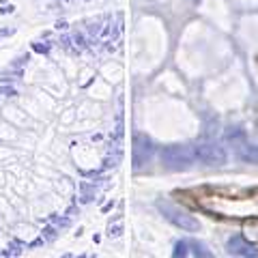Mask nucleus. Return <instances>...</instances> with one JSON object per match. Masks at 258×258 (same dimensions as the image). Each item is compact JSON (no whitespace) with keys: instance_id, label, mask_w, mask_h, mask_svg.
I'll return each mask as SVG.
<instances>
[{"instance_id":"nucleus-1","label":"nucleus","mask_w":258,"mask_h":258,"mask_svg":"<svg viewBox=\"0 0 258 258\" xmlns=\"http://www.w3.org/2000/svg\"><path fill=\"white\" fill-rule=\"evenodd\" d=\"M159 159L168 170H187L194 166L196 155H194L191 147H185V144H170V147H164L159 151Z\"/></svg>"},{"instance_id":"nucleus-2","label":"nucleus","mask_w":258,"mask_h":258,"mask_svg":"<svg viewBox=\"0 0 258 258\" xmlns=\"http://www.w3.org/2000/svg\"><path fill=\"white\" fill-rule=\"evenodd\" d=\"M157 209L168 222L172 226H176V228H181L185 232H198L200 230V222L196 217L189 215L187 211H183V209H179L176 205L168 203V200H157Z\"/></svg>"},{"instance_id":"nucleus-3","label":"nucleus","mask_w":258,"mask_h":258,"mask_svg":"<svg viewBox=\"0 0 258 258\" xmlns=\"http://www.w3.org/2000/svg\"><path fill=\"white\" fill-rule=\"evenodd\" d=\"M194 155H196L198 161H203L207 166H224L228 155H226L224 147L215 142H200V144H194Z\"/></svg>"},{"instance_id":"nucleus-4","label":"nucleus","mask_w":258,"mask_h":258,"mask_svg":"<svg viewBox=\"0 0 258 258\" xmlns=\"http://www.w3.org/2000/svg\"><path fill=\"white\" fill-rule=\"evenodd\" d=\"M153 155H155V144H153V140L144 134H136L132 140V159H134L136 170H140L144 164H149Z\"/></svg>"},{"instance_id":"nucleus-5","label":"nucleus","mask_w":258,"mask_h":258,"mask_svg":"<svg viewBox=\"0 0 258 258\" xmlns=\"http://www.w3.org/2000/svg\"><path fill=\"white\" fill-rule=\"evenodd\" d=\"M172 256H200V258H211V252H209V247H207L205 243H200V241L183 239V241H176Z\"/></svg>"},{"instance_id":"nucleus-6","label":"nucleus","mask_w":258,"mask_h":258,"mask_svg":"<svg viewBox=\"0 0 258 258\" xmlns=\"http://www.w3.org/2000/svg\"><path fill=\"white\" fill-rule=\"evenodd\" d=\"M226 252L232 254V256H252V258H258V249L254 243L245 241L241 235H235L226 241Z\"/></svg>"},{"instance_id":"nucleus-7","label":"nucleus","mask_w":258,"mask_h":258,"mask_svg":"<svg viewBox=\"0 0 258 258\" xmlns=\"http://www.w3.org/2000/svg\"><path fill=\"white\" fill-rule=\"evenodd\" d=\"M237 155L245 164H258V144H239Z\"/></svg>"},{"instance_id":"nucleus-8","label":"nucleus","mask_w":258,"mask_h":258,"mask_svg":"<svg viewBox=\"0 0 258 258\" xmlns=\"http://www.w3.org/2000/svg\"><path fill=\"white\" fill-rule=\"evenodd\" d=\"M226 140L232 142V144H243L245 140V132L241 127H230L228 132H226Z\"/></svg>"},{"instance_id":"nucleus-9","label":"nucleus","mask_w":258,"mask_h":258,"mask_svg":"<svg viewBox=\"0 0 258 258\" xmlns=\"http://www.w3.org/2000/svg\"><path fill=\"white\" fill-rule=\"evenodd\" d=\"M120 235H123V220H120V217H118V220L116 222H110L108 224V237H120Z\"/></svg>"},{"instance_id":"nucleus-10","label":"nucleus","mask_w":258,"mask_h":258,"mask_svg":"<svg viewBox=\"0 0 258 258\" xmlns=\"http://www.w3.org/2000/svg\"><path fill=\"white\" fill-rule=\"evenodd\" d=\"M95 185H88V183H82V203H91V200L95 198Z\"/></svg>"},{"instance_id":"nucleus-11","label":"nucleus","mask_w":258,"mask_h":258,"mask_svg":"<svg viewBox=\"0 0 258 258\" xmlns=\"http://www.w3.org/2000/svg\"><path fill=\"white\" fill-rule=\"evenodd\" d=\"M0 93L7 95V97H15V95H18V91H15L13 86H3V88H0Z\"/></svg>"},{"instance_id":"nucleus-12","label":"nucleus","mask_w":258,"mask_h":258,"mask_svg":"<svg viewBox=\"0 0 258 258\" xmlns=\"http://www.w3.org/2000/svg\"><path fill=\"white\" fill-rule=\"evenodd\" d=\"M52 239H56V230L54 228H45L43 230V241H52Z\"/></svg>"},{"instance_id":"nucleus-13","label":"nucleus","mask_w":258,"mask_h":258,"mask_svg":"<svg viewBox=\"0 0 258 258\" xmlns=\"http://www.w3.org/2000/svg\"><path fill=\"white\" fill-rule=\"evenodd\" d=\"M35 50H37V52H47V45H39V43H37Z\"/></svg>"},{"instance_id":"nucleus-14","label":"nucleus","mask_w":258,"mask_h":258,"mask_svg":"<svg viewBox=\"0 0 258 258\" xmlns=\"http://www.w3.org/2000/svg\"><path fill=\"white\" fill-rule=\"evenodd\" d=\"M67 26H69L67 22H58V24H56V28H58V30H60V28H67Z\"/></svg>"}]
</instances>
